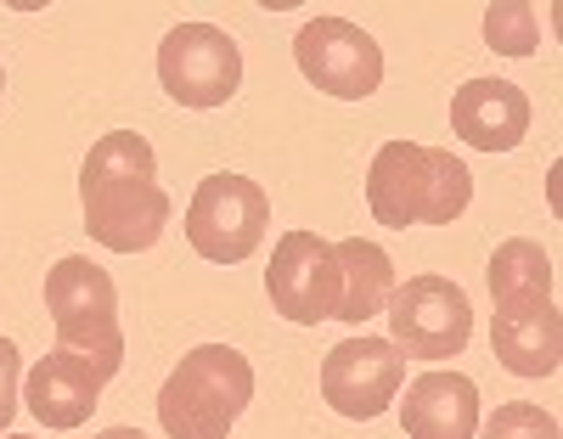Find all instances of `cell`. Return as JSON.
<instances>
[{
  "instance_id": "ac0fdd59",
  "label": "cell",
  "mask_w": 563,
  "mask_h": 439,
  "mask_svg": "<svg viewBox=\"0 0 563 439\" xmlns=\"http://www.w3.org/2000/svg\"><path fill=\"white\" fill-rule=\"evenodd\" d=\"M485 45L501 52V57H536L541 34H536V7L530 0H501V7H490L485 12Z\"/></svg>"
},
{
  "instance_id": "9a60e30c",
  "label": "cell",
  "mask_w": 563,
  "mask_h": 439,
  "mask_svg": "<svg viewBox=\"0 0 563 439\" xmlns=\"http://www.w3.org/2000/svg\"><path fill=\"white\" fill-rule=\"evenodd\" d=\"M333 254H339V321L361 327L372 316H384L389 310V293H395V265L389 254L378 249V242H366V237H344L333 242Z\"/></svg>"
},
{
  "instance_id": "d6986e66",
  "label": "cell",
  "mask_w": 563,
  "mask_h": 439,
  "mask_svg": "<svg viewBox=\"0 0 563 439\" xmlns=\"http://www.w3.org/2000/svg\"><path fill=\"white\" fill-rule=\"evenodd\" d=\"M485 439H563V433H558V417L552 411H541L530 400H507V406L490 411Z\"/></svg>"
},
{
  "instance_id": "603a6c76",
  "label": "cell",
  "mask_w": 563,
  "mask_h": 439,
  "mask_svg": "<svg viewBox=\"0 0 563 439\" xmlns=\"http://www.w3.org/2000/svg\"><path fill=\"white\" fill-rule=\"evenodd\" d=\"M0 90H7V68H0Z\"/></svg>"
},
{
  "instance_id": "7402d4cb",
  "label": "cell",
  "mask_w": 563,
  "mask_h": 439,
  "mask_svg": "<svg viewBox=\"0 0 563 439\" xmlns=\"http://www.w3.org/2000/svg\"><path fill=\"white\" fill-rule=\"evenodd\" d=\"M7 439H34V433H7Z\"/></svg>"
},
{
  "instance_id": "52a82bcc",
  "label": "cell",
  "mask_w": 563,
  "mask_h": 439,
  "mask_svg": "<svg viewBox=\"0 0 563 439\" xmlns=\"http://www.w3.org/2000/svg\"><path fill=\"white\" fill-rule=\"evenodd\" d=\"M294 63L321 96L339 102H366L384 85V45L344 18H310L294 34Z\"/></svg>"
},
{
  "instance_id": "7c38bea8",
  "label": "cell",
  "mask_w": 563,
  "mask_h": 439,
  "mask_svg": "<svg viewBox=\"0 0 563 439\" xmlns=\"http://www.w3.org/2000/svg\"><path fill=\"white\" fill-rule=\"evenodd\" d=\"M451 130L479 153H512L530 135V96L512 79H467L451 96Z\"/></svg>"
},
{
  "instance_id": "ba28073f",
  "label": "cell",
  "mask_w": 563,
  "mask_h": 439,
  "mask_svg": "<svg viewBox=\"0 0 563 439\" xmlns=\"http://www.w3.org/2000/svg\"><path fill=\"white\" fill-rule=\"evenodd\" d=\"M339 254L333 242L316 237V231H288L271 249V271H265V293H271V310L288 316L294 327H316V321H333L339 316Z\"/></svg>"
},
{
  "instance_id": "277c9868",
  "label": "cell",
  "mask_w": 563,
  "mask_h": 439,
  "mask_svg": "<svg viewBox=\"0 0 563 439\" xmlns=\"http://www.w3.org/2000/svg\"><path fill=\"white\" fill-rule=\"evenodd\" d=\"M271 231V198L249 175H203L192 204H186V242L209 265H243Z\"/></svg>"
},
{
  "instance_id": "9c48e42d",
  "label": "cell",
  "mask_w": 563,
  "mask_h": 439,
  "mask_svg": "<svg viewBox=\"0 0 563 439\" xmlns=\"http://www.w3.org/2000/svg\"><path fill=\"white\" fill-rule=\"evenodd\" d=\"M406 383V355L389 338H344L321 361V400L350 422L384 417Z\"/></svg>"
},
{
  "instance_id": "5b68a950",
  "label": "cell",
  "mask_w": 563,
  "mask_h": 439,
  "mask_svg": "<svg viewBox=\"0 0 563 439\" xmlns=\"http://www.w3.org/2000/svg\"><path fill=\"white\" fill-rule=\"evenodd\" d=\"M389 344L417 361H451L474 338V305L445 276H406L389 293Z\"/></svg>"
},
{
  "instance_id": "6da1fadb",
  "label": "cell",
  "mask_w": 563,
  "mask_h": 439,
  "mask_svg": "<svg viewBox=\"0 0 563 439\" xmlns=\"http://www.w3.org/2000/svg\"><path fill=\"white\" fill-rule=\"evenodd\" d=\"M366 204L372 220L384 226H451L474 204V169L445 146H417V141H384L366 175Z\"/></svg>"
},
{
  "instance_id": "3957f363",
  "label": "cell",
  "mask_w": 563,
  "mask_h": 439,
  "mask_svg": "<svg viewBox=\"0 0 563 439\" xmlns=\"http://www.w3.org/2000/svg\"><path fill=\"white\" fill-rule=\"evenodd\" d=\"M45 310L57 327V350L108 361L113 372L124 366V327H119V287L102 265L79 254L57 260L45 271Z\"/></svg>"
},
{
  "instance_id": "7a4b0ae2",
  "label": "cell",
  "mask_w": 563,
  "mask_h": 439,
  "mask_svg": "<svg viewBox=\"0 0 563 439\" xmlns=\"http://www.w3.org/2000/svg\"><path fill=\"white\" fill-rule=\"evenodd\" d=\"M254 400V366L231 344H198L158 388V422L169 439H225Z\"/></svg>"
},
{
  "instance_id": "8fae6325",
  "label": "cell",
  "mask_w": 563,
  "mask_h": 439,
  "mask_svg": "<svg viewBox=\"0 0 563 439\" xmlns=\"http://www.w3.org/2000/svg\"><path fill=\"white\" fill-rule=\"evenodd\" d=\"M113 383V366L108 361H90V355H74V350H52L40 355L34 372L23 377V400L34 411L40 428H79L90 411L102 406V388Z\"/></svg>"
},
{
  "instance_id": "30bf717a",
  "label": "cell",
  "mask_w": 563,
  "mask_h": 439,
  "mask_svg": "<svg viewBox=\"0 0 563 439\" xmlns=\"http://www.w3.org/2000/svg\"><path fill=\"white\" fill-rule=\"evenodd\" d=\"M79 204H85V231L113 254L153 249L169 226V191L158 180H97L79 186Z\"/></svg>"
},
{
  "instance_id": "ffe728a7",
  "label": "cell",
  "mask_w": 563,
  "mask_h": 439,
  "mask_svg": "<svg viewBox=\"0 0 563 439\" xmlns=\"http://www.w3.org/2000/svg\"><path fill=\"white\" fill-rule=\"evenodd\" d=\"M18 400H23V350L12 344V338H0V433L12 428Z\"/></svg>"
},
{
  "instance_id": "e0dca14e",
  "label": "cell",
  "mask_w": 563,
  "mask_h": 439,
  "mask_svg": "<svg viewBox=\"0 0 563 439\" xmlns=\"http://www.w3.org/2000/svg\"><path fill=\"white\" fill-rule=\"evenodd\" d=\"M97 180H158L153 141L141 130H108L85 153V169H79V186H97Z\"/></svg>"
},
{
  "instance_id": "5bb4252c",
  "label": "cell",
  "mask_w": 563,
  "mask_h": 439,
  "mask_svg": "<svg viewBox=\"0 0 563 439\" xmlns=\"http://www.w3.org/2000/svg\"><path fill=\"white\" fill-rule=\"evenodd\" d=\"M400 422L411 439H474L479 433V388L462 372H422L406 383Z\"/></svg>"
},
{
  "instance_id": "2e32d148",
  "label": "cell",
  "mask_w": 563,
  "mask_h": 439,
  "mask_svg": "<svg viewBox=\"0 0 563 439\" xmlns=\"http://www.w3.org/2000/svg\"><path fill=\"white\" fill-rule=\"evenodd\" d=\"M490 299L501 305H530V299H552V260L541 242L530 237H507L490 254Z\"/></svg>"
},
{
  "instance_id": "8992f818",
  "label": "cell",
  "mask_w": 563,
  "mask_h": 439,
  "mask_svg": "<svg viewBox=\"0 0 563 439\" xmlns=\"http://www.w3.org/2000/svg\"><path fill=\"white\" fill-rule=\"evenodd\" d=\"M158 79L180 108H225L243 85V52L214 23H180L158 45Z\"/></svg>"
},
{
  "instance_id": "4fadbf2b",
  "label": "cell",
  "mask_w": 563,
  "mask_h": 439,
  "mask_svg": "<svg viewBox=\"0 0 563 439\" xmlns=\"http://www.w3.org/2000/svg\"><path fill=\"white\" fill-rule=\"evenodd\" d=\"M490 350L512 377H552L563 361V316L552 299L501 305L490 321Z\"/></svg>"
},
{
  "instance_id": "44dd1931",
  "label": "cell",
  "mask_w": 563,
  "mask_h": 439,
  "mask_svg": "<svg viewBox=\"0 0 563 439\" xmlns=\"http://www.w3.org/2000/svg\"><path fill=\"white\" fill-rule=\"evenodd\" d=\"M97 439H147V433H135V428H102Z\"/></svg>"
}]
</instances>
